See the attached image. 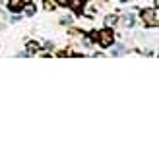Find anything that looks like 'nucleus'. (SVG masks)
Segmentation results:
<instances>
[{
  "mask_svg": "<svg viewBox=\"0 0 159 143\" xmlns=\"http://www.w3.org/2000/svg\"><path fill=\"white\" fill-rule=\"evenodd\" d=\"M97 41H99L101 46H105V49H107V46H111V45L115 43V35H113V31H111L109 27H107V29H103V31H99V33H97Z\"/></svg>",
  "mask_w": 159,
  "mask_h": 143,
  "instance_id": "obj_1",
  "label": "nucleus"
},
{
  "mask_svg": "<svg viewBox=\"0 0 159 143\" xmlns=\"http://www.w3.org/2000/svg\"><path fill=\"white\" fill-rule=\"evenodd\" d=\"M142 20H144L148 25H157V8L155 10H142Z\"/></svg>",
  "mask_w": 159,
  "mask_h": 143,
  "instance_id": "obj_2",
  "label": "nucleus"
},
{
  "mask_svg": "<svg viewBox=\"0 0 159 143\" xmlns=\"http://www.w3.org/2000/svg\"><path fill=\"white\" fill-rule=\"evenodd\" d=\"M8 8L12 12H20L23 8V0H8Z\"/></svg>",
  "mask_w": 159,
  "mask_h": 143,
  "instance_id": "obj_3",
  "label": "nucleus"
},
{
  "mask_svg": "<svg viewBox=\"0 0 159 143\" xmlns=\"http://www.w3.org/2000/svg\"><path fill=\"white\" fill-rule=\"evenodd\" d=\"M68 6H72L74 12H82V6H84V0H70Z\"/></svg>",
  "mask_w": 159,
  "mask_h": 143,
  "instance_id": "obj_4",
  "label": "nucleus"
},
{
  "mask_svg": "<svg viewBox=\"0 0 159 143\" xmlns=\"http://www.w3.org/2000/svg\"><path fill=\"white\" fill-rule=\"evenodd\" d=\"M116 21H118L116 15H107V18H105V25H107V27H113Z\"/></svg>",
  "mask_w": 159,
  "mask_h": 143,
  "instance_id": "obj_5",
  "label": "nucleus"
},
{
  "mask_svg": "<svg viewBox=\"0 0 159 143\" xmlns=\"http://www.w3.org/2000/svg\"><path fill=\"white\" fill-rule=\"evenodd\" d=\"M124 25L126 27H132L134 25V15H126V18H124Z\"/></svg>",
  "mask_w": 159,
  "mask_h": 143,
  "instance_id": "obj_6",
  "label": "nucleus"
},
{
  "mask_svg": "<svg viewBox=\"0 0 159 143\" xmlns=\"http://www.w3.org/2000/svg\"><path fill=\"white\" fill-rule=\"evenodd\" d=\"M21 10H25L27 15H33V14H35V8H33V6H23Z\"/></svg>",
  "mask_w": 159,
  "mask_h": 143,
  "instance_id": "obj_7",
  "label": "nucleus"
},
{
  "mask_svg": "<svg viewBox=\"0 0 159 143\" xmlns=\"http://www.w3.org/2000/svg\"><path fill=\"white\" fill-rule=\"evenodd\" d=\"M27 49H29L31 52H33V50H37V49H39V45H37L35 41H29V43H27Z\"/></svg>",
  "mask_w": 159,
  "mask_h": 143,
  "instance_id": "obj_8",
  "label": "nucleus"
},
{
  "mask_svg": "<svg viewBox=\"0 0 159 143\" xmlns=\"http://www.w3.org/2000/svg\"><path fill=\"white\" fill-rule=\"evenodd\" d=\"M122 52H124V45H118L116 49L113 50V54H115V56H118V54H122Z\"/></svg>",
  "mask_w": 159,
  "mask_h": 143,
  "instance_id": "obj_9",
  "label": "nucleus"
},
{
  "mask_svg": "<svg viewBox=\"0 0 159 143\" xmlns=\"http://www.w3.org/2000/svg\"><path fill=\"white\" fill-rule=\"evenodd\" d=\"M68 2H70V0H57L58 6H68Z\"/></svg>",
  "mask_w": 159,
  "mask_h": 143,
  "instance_id": "obj_10",
  "label": "nucleus"
},
{
  "mask_svg": "<svg viewBox=\"0 0 159 143\" xmlns=\"http://www.w3.org/2000/svg\"><path fill=\"white\" fill-rule=\"evenodd\" d=\"M120 2H126V0H120Z\"/></svg>",
  "mask_w": 159,
  "mask_h": 143,
  "instance_id": "obj_11",
  "label": "nucleus"
}]
</instances>
